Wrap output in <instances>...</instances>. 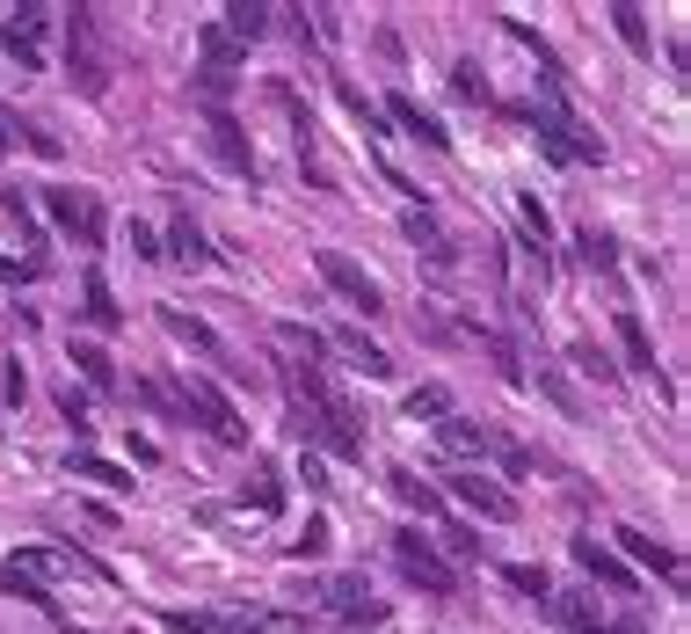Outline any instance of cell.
<instances>
[{"instance_id": "7402d4cb", "label": "cell", "mask_w": 691, "mask_h": 634, "mask_svg": "<svg viewBox=\"0 0 691 634\" xmlns=\"http://www.w3.org/2000/svg\"><path fill=\"white\" fill-rule=\"evenodd\" d=\"M386 489H394L400 503H408V511H422V518H437V511H444V496H437L430 481H415L408 467H394V475H386Z\"/></svg>"}, {"instance_id": "7bdbcfd3", "label": "cell", "mask_w": 691, "mask_h": 634, "mask_svg": "<svg viewBox=\"0 0 691 634\" xmlns=\"http://www.w3.org/2000/svg\"><path fill=\"white\" fill-rule=\"evenodd\" d=\"M517 211H524V233H532V248L546 241V205L538 197H517Z\"/></svg>"}, {"instance_id": "c3c4849f", "label": "cell", "mask_w": 691, "mask_h": 634, "mask_svg": "<svg viewBox=\"0 0 691 634\" xmlns=\"http://www.w3.org/2000/svg\"><path fill=\"white\" fill-rule=\"evenodd\" d=\"M8 132H22V124L8 117V110H0V154H8Z\"/></svg>"}, {"instance_id": "5b68a950", "label": "cell", "mask_w": 691, "mask_h": 634, "mask_svg": "<svg viewBox=\"0 0 691 634\" xmlns=\"http://www.w3.org/2000/svg\"><path fill=\"white\" fill-rule=\"evenodd\" d=\"M313 270H321V278H328L335 292L349 300V306H364V314H386V292H379V278H364V270L349 263L343 248H321V256H313Z\"/></svg>"}, {"instance_id": "9a60e30c", "label": "cell", "mask_w": 691, "mask_h": 634, "mask_svg": "<svg viewBox=\"0 0 691 634\" xmlns=\"http://www.w3.org/2000/svg\"><path fill=\"white\" fill-rule=\"evenodd\" d=\"M160 256H175V263H211V241H205V227H197V219H190V211H182V219H175V227H168V248H160Z\"/></svg>"}, {"instance_id": "603a6c76", "label": "cell", "mask_w": 691, "mask_h": 634, "mask_svg": "<svg viewBox=\"0 0 691 634\" xmlns=\"http://www.w3.org/2000/svg\"><path fill=\"white\" fill-rule=\"evenodd\" d=\"M619 351L634 372H648L656 380V343H648V329H640V314H619Z\"/></svg>"}, {"instance_id": "8992f818", "label": "cell", "mask_w": 691, "mask_h": 634, "mask_svg": "<svg viewBox=\"0 0 691 634\" xmlns=\"http://www.w3.org/2000/svg\"><path fill=\"white\" fill-rule=\"evenodd\" d=\"M538 139H546L553 160H605V139H597V132H583L568 110H546V117H538Z\"/></svg>"}, {"instance_id": "2e32d148", "label": "cell", "mask_w": 691, "mask_h": 634, "mask_svg": "<svg viewBox=\"0 0 691 634\" xmlns=\"http://www.w3.org/2000/svg\"><path fill=\"white\" fill-rule=\"evenodd\" d=\"M386 110H394V124H400V132H415L422 146H451V132H444V124H437V117H430L422 103H408V95H394Z\"/></svg>"}, {"instance_id": "7a4b0ae2", "label": "cell", "mask_w": 691, "mask_h": 634, "mask_svg": "<svg viewBox=\"0 0 691 634\" xmlns=\"http://www.w3.org/2000/svg\"><path fill=\"white\" fill-rule=\"evenodd\" d=\"M66 66H73V89L95 103V95H109V59L103 44H95V8H73L66 22Z\"/></svg>"}, {"instance_id": "1f68e13d", "label": "cell", "mask_w": 691, "mask_h": 634, "mask_svg": "<svg viewBox=\"0 0 691 634\" xmlns=\"http://www.w3.org/2000/svg\"><path fill=\"white\" fill-rule=\"evenodd\" d=\"M0 591H15L22 605H44V613H52V591H44V583H30L22 569H8V562H0Z\"/></svg>"}, {"instance_id": "8fae6325", "label": "cell", "mask_w": 691, "mask_h": 634, "mask_svg": "<svg viewBox=\"0 0 691 634\" xmlns=\"http://www.w3.org/2000/svg\"><path fill=\"white\" fill-rule=\"evenodd\" d=\"M160 329H168L175 343H190L197 357H211V365H226V343H219V335H211V329H205L197 314H182V306H160Z\"/></svg>"}, {"instance_id": "ab89813d", "label": "cell", "mask_w": 691, "mask_h": 634, "mask_svg": "<svg viewBox=\"0 0 691 634\" xmlns=\"http://www.w3.org/2000/svg\"><path fill=\"white\" fill-rule=\"evenodd\" d=\"M59 416H66L73 430H87V394L73 387V380H66V387H59Z\"/></svg>"}, {"instance_id": "ba28073f", "label": "cell", "mask_w": 691, "mask_h": 634, "mask_svg": "<svg viewBox=\"0 0 691 634\" xmlns=\"http://www.w3.org/2000/svg\"><path fill=\"white\" fill-rule=\"evenodd\" d=\"M205 139H211V154H219L226 168H233V176L255 183V146H248V132H241L233 117H226V110H211V117H205Z\"/></svg>"}, {"instance_id": "e575fe53", "label": "cell", "mask_w": 691, "mask_h": 634, "mask_svg": "<svg viewBox=\"0 0 691 634\" xmlns=\"http://www.w3.org/2000/svg\"><path fill=\"white\" fill-rule=\"evenodd\" d=\"M0 211H8V227H15V241H22V248H44V241H36V219H30V205H22L15 190L0 197Z\"/></svg>"}, {"instance_id": "9c48e42d", "label": "cell", "mask_w": 691, "mask_h": 634, "mask_svg": "<svg viewBox=\"0 0 691 634\" xmlns=\"http://www.w3.org/2000/svg\"><path fill=\"white\" fill-rule=\"evenodd\" d=\"M451 496H459L467 511L495 518V526H510V518H517V496H510V489H495L488 475H451Z\"/></svg>"}, {"instance_id": "e0dca14e", "label": "cell", "mask_w": 691, "mask_h": 634, "mask_svg": "<svg viewBox=\"0 0 691 634\" xmlns=\"http://www.w3.org/2000/svg\"><path fill=\"white\" fill-rule=\"evenodd\" d=\"M276 351L292 357V365H321V329H306V321H276Z\"/></svg>"}, {"instance_id": "83f0119b", "label": "cell", "mask_w": 691, "mask_h": 634, "mask_svg": "<svg viewBox=\"0 0 691 634\" xmlns=\"http://www.w3.org/2000/svg\"><path fill=\"white\" fill-rule=\"evenodd\" d=\"M73 475H81V481H103V489H132V475H124V467H109V459H95V453H73Z\"/></svg>"}, {"instance_id": "d6986e66", "label": "cell", "mask_w": 691, "mask_h": 634, "mask_svg": "<svg viewBox=\"0 0 691 634\" xmlns=\"http://www.w3.org/2000/svg\"><path fill=\"white\" fill-rule=\"evenodd\" d=\"M81 300H87V306H81V314H87V329H103V335H109V329L124 321V314H117V300H109V284H103V270H87Z\"/></svg>"}, {"instance_id": "d6a6232c", "label": "cell", "mask_w": 691, "mask_h": 634, "mask_svg": "<svg viewBox=\"0 0 691 634\" xmlns=\"http://www.w3.org/2000/svg\"><path fill=\"white\" fill-rule=\"evenodd\" d=\"M44 22H52V8H36V0H22L15 15H8V30H15L22 44H36V37H44Z\"/></svg>"}, {"instance_id": "ee69618b", "label": "cell", "mask_w": 691, "mask_h": 634, "mask_svg": "<svg viewBox=\"0 0 691 634\" xmlns=\"http://www.w3.org/2000/svg\"><path fill=\"white\" fill-rule=\"evenodd\" d=\"M160 627H175V634H205L211 613H197V605H190V613H160Z\"/></svg>"}, {"instance_id": "f1b7e54d", "label": "cell", "mask_w": 691, "mask_h": 634, "mask_svg": "<svg viewBox=\"0 0 691 634\" xmlns=\"http://www.w3.org/2000/svg\"><path fill=\"white\" fill-rule=\"evenodd\" d=\"M502 583L524 591V599H553V583H546V569H538V562H510V569H502Z\"/></svg>"}, {"instance_id": "f546056e", "label": "cell", "mask_w": 691, "mask_h": 634, "mask_svg": "<svg viewBox=\"0 0 691 634\" xmlns=\"http://www.w3.org/2000/svg\"><path fill=\"white\" fill-rule=\"evenodd\" d=\"M233 66H241V44L226 30H205V73H233Z\"/></svg>"}, {"instance_id": "f35d334b", "label": "cell", "mask_w": 691, "mask_h": 634, "mask_svg": "<svg viewBox=\"0 0 691 634\" xmlns=\"http://www.w3.org/2000/svg\"><path fill=\"white\" fill-rule=\"evenodd\" d=\"M0 52L15 59V66H22V73H36V66H44V52H36V44H22V37H15V30H8V22H0Z\"/></svg>"}, {"instance_id": "bcb514c9", "label": "cell", "mask_w": 691, "mask_h": 634, "mask_svg": "<svg viewBox=\"0 0 691 634\" xmlns=\"http://www.w3.org/2000/svg\"><path fill=\"white\" fill-rule=\"evenodd\" d=\"M0 394H8V402H22V394H30V380H22V365H0Z\"/></svg>"}, {"instance_id": "74e56055", "label": "cell", "mask_w": 691, "mask_h": 634, "mask_svg": "<svg viewBox=\"0 0 691 634\" xmlns=\"http://www.w3.org/2000/svg\"><path fill=\"white\" fill-rule=\"evenodd\" d=\"M408 416H415V423H422V416H451V394H444V387H415V394H408Z\"/></svg>"}, {"instance_id": "5bb4252c", "label": "cell", "mask_w": 691, "mask_h": 634, "mask_svg": "<svg viewBox=\"0 0 691 634\" xmlns=\"http://www.w3.org/2000/svg\"><path fill=\"white\" fill-rule=\"evenodd\" d=\"M619 547H626V554H634V562H648V569H656V576L684 583V562H677V554H670V547H662V540H648V532H634V526H626V532H619Z\"/></svg>"}, {"instance_id": "484cf974", "label": "cell", "mask_w": 691, "mask_h": 634, "mask_svg": "<svg viewBox=\"0 0 691 634\" xmlns=\"http://www.w3.org/2000/svg\"><path fill=\"white\" fill-rule=\"evenodd\" d=\"M219 634H299V613H241L219 620Z\"/></svg>"}, {"instance_id": "3957f363", "label": "cell", "mask_w": 691, "mask_h": 634, "mask_svg": "<svg viewBox=\"0 0 691 634\" xmlns=\"http://www.w3.org/2000/svg\"><path fill=\"white\" fill-rule=\"evenodd\" d=\"M394 569L415 583V591H430V599H451V591H459V569H451L422 532H394Z\"/></svg>"}, {"instance_id": "52a82bcc", "label": "cell", "mask_w": 691, "mask_h": 634, "mask_svg": "<svg viewBox=\"0 0 691 634\" xmlns=\"http://www.w3.org/2000/svg\"><path fill=\"white\" fill-rule=\"evenodd\" d=\"M44 211H52V227L81 233L87 248L103 241V211H95V197H87V190H44Z\"/></svg>"}, {"instance_id": "277c9868", "label": "cell", "mask_w": 691, "mask_h": 634, "mask_svg": "<svg viewBox=\"0 0 691 634\" xmlns=\"http://www.w3.org/2000/svg\"><path fill=\"white\" fill-rule=\"evenodd\" d=\"M299 438H321V453H335V459H364V430H357V416H349L343 402H313V408H299Z\"/></svg>"}, {"instance_id": "681fc988", "label": "cell", "mask_w": 691, "mask_h": 634, "mask_svg": "<svg viewBox=\"0 0 691 634\" xmlns=\"http://www.w3.org/2000/svg\"><path fill=\"white\" fill-rule=\"evenodd\" d=\"M597 634H648L640 620H619V627H597Z\"/></svg>"}, {"instance_id": "8d00e7d4", "label": "cell", "mask_w": 691, "mask_h": 634, "mask_svg": "<svg viewBox=\"0 0 691 634\" xmlns=\"http://www.w3.org/2000/svg\"><path fill=\"white\" fill-rule=\"evenodd\" d=\"M575 248H583V263H589V270H611V256H619V241H611V233H597V227H589Z\"/></svg>"}, {"instance_id": "4dcf8cb0", "label": "cell", "mask_w": 691, "mask_h": 634, "mask_svg": "<svg viewBox=\"0 0 691 634\" xmlns=\"http://www.w3.org/2000/svg\"><path fill=\"white\" fill-rule=\"evenodd\" d=\"M328 540H335L328 518H313V526L299 532V540H284V554H292V562H313V554H328Z\"/></svg>"}, {"instance_id": "836d02e7", "label": "cell", "mask_w": 691, "mask_h": 634, "mask_svg": "<svg viewBox=\"0 0 691 634\" xmlns=\"http://www.w3.org/2000/svg\"><path fill=\"white\" fill-rule=\"evenodd\" d=\"M248 503H255V511H284V489H276V467H255V481H248Z\"/></svg>"}, {"instance_id": "4fadbf2b", "label": "cell", "mask_w": 691, "mask_h": 634, "mask_svg": "<svg viewBox=\"0 0 691 634\" xmlns=\"http://www.w3.org/2000/svg\"><path fill=\"white\" fill-rule=\"evenodd\" d=\"M575 562H583L597 583H611V591H634V569H626L619 554H611V547H597V540H575Z\"/></svg>"}, {"instance_id": "44dd1931", "label": "cell", "mask_w": 691, "mask_h": 634, "mask_svg": "<svg viewBox=\"0 0 691 634\" xmlns=\"http://www.w3.org/2000/svg\"><path fill=\"white\" fill-rule=\"evenodd\" d=\"M437 438H444V453H488V423H467V416H437Z\"/></svg>"}, {"instance_id": "7c38bea8", "label": "cell", "mask_w": 691, "mask_h": 634, "mask_svg": "<svg viewBox=\"0 0 691 634\" xmlns=\"http://www.w3.org/2000/svg\"><path fill=\"white\" fill-rule=\"evenodd\" d=\"M328 343H335V351H343V357H349V365H357V372H364V380H386V372H394V357H386V351H379V343H364V329H335V335H328Z\"/></svg>"}, {"instance_id": "30bf717a", "label": "cell", "mask_w": 691, "mask_h": 634, "mask_svg": "<svg viewBox=\"0 0 691 634\" xmlns=\"http://www.w3.org/2000/svg\"><path fill=\"white\" fill-rule=\"evenodd\" d=\"M328 599H335V620H343V627H379V620H386V605L371 599V583H364V576H343Z\"/></svg>"}, {"instance_id": "4316f807", "label": "cell", "mask_w": 691, "mask_h": 634, "mask_svg": "<svg viewBox=\"0 0 691 634\" xmlns=\"http://www.w3.org/2000/svg\"><path fill=\"white\" fill-rule=\"evenodd\" d=\"M284 387L299 394V408H313V402H328V372L321 365H284Z\"/></svg>"}, {"instance_id": "6da1fadb", "label": "cell", "mask_w": 691, "mask_h": 634, "mask_svg": "<svg viewBox=\"0 0 691 634\" xmlns=\"http://www.w3.org/2000/svg\"><path fill=\"white\" fill-rule=\"evenodd\" d=\"M175 394H182V416H197L211 430V438L219 445H248V423H241V408L226 402L219 387H211L205 372H182V380H175Z\"/></svg>"}, {"instance_id": "ac0fdd59", "label": "cell", "mask_w": 691, "mask_h": 634, "mask_svg": "<svg viewBox=\"0 0 691 634\" xmlns=\"http://www.w3.org/2000/svg\"><path fill=\"white\" fill-rule=\"evenodd\" d=\"M270 30V8H262V0H233V8H226V37H233V44H255V37Z\"/></svg>"}, {"instance_id": "60d3db41", "label": "cell", "mask_w": 691, "mask_h": 634, "mask_svg": "<svg viewBox=\"0 0 691 634\" xmlns=\"http://www.w3.org/2000/svg\"><path fill=\"white\" fill-rule=\"evenodd\" d=\"M451 89L467 95V103H488V81H481V66H473V59H467L459 73H451Z\"/></svg>"}, {"instance_id": "cb8c5ba5", "label": "cell", "mask_w": 691, "mask_h": 634, "mask_svg": "<svg viewBox=\"0 0 691 634\" xmlns=\"http://www.w3.org/2000/svg\"><path fill=\"white\" fill-rule=\"evenodd\" d=\"M132 402L154 408V416H168V423H182V394H175V380H132Z\"/></svg>"}, {"instance_id": "7dc6e473", "label": "cell", "mask_w": 691, "mask_h": 634, "mask_svg": "<svg viewBox=\"0 0 691 634\" xmlns=\"http://www.w3.org/2000/svg\"><path fill=\"white\" fill-rule=\"evenodd\" d=\"M22 139H30L44 160H59V139H52V132H36V124H22Z\"/></svg>"}, {"instance_id": "ffe728a7", "label": "cell", "mask_w": 691, "mask_h": 634, "mask_svg": "<svg viewBox=\"0 0 691 634\" xmlns=\"http://www.w3.org/2000/svg\"><path fill=\"white\" fill-rule=\"evenodd\" d=\"M73 365H81V380H87L95 394H117V365H109L103 343H73Z\"/></svg>"}, {"instance_id": "d590c367", "label": "cell", "mask_w": 691, "mask_h": 634, "mask_svg": "<svg viewBox=\"0 0 691 634\" xmlns=\"http://www.w3.org/2000/svg\"><path fill=\"white\" fill-rule=\"evenodd\" d=\"M611 22H619V37L634 44V52H648V22H640V8H634V0H619V8H611Z\"/></svg>"}, {"instance_id": "b9f144b4", "label": "cell", "mask_w": 691, "mask_h": 634, "mask_svg": "<svg viewBox=\"0 0 691 634\" xmlns=\"http://www.w3.org/2000/svg\"><path fill=\"white\" fill-rule=\"evenodd\" d=\"M575 365H583V372H597V380H611V372H619L605 351H597V343H575Z\"/></svg>"}, {"instance_id": "d4e9b609", "label": "cell", "mask_w": 691, "mask_h": 634, "mask_svg": "<svg viewBox=\"0 0 691 634\" xmlns=\"http://www.w3.org/2000/svg\"><path fill=\"white\" fill-rule=\"evenodd\" d=\"M546 605H553V620H561V627H575V634H597V627H605L589 591H568V599H546Z\"/></svg>"}, {"instance_id": "f6af8a7d", "label": "cell", "mask_w": 691, "mask_h": 634, "mask_svg": "<svg viewBox=\"0 0 691 634\" xmlns=\"http://www.w3.org/2000/svg\"><path fill=\"white\" fill-rule=\"evenodd\" d=\"M444 547H451V562H473V554H481V540H473V532H444Z\"/></svg>"}]
</instances>
